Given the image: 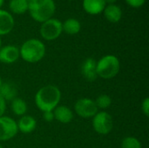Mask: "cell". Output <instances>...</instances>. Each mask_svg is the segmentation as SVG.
Wrapping results in <instances>:
<instances>
[{"label":"cell","instance_id":"6da1fadb","mask_svg":"<svg viewBox=\"0 0 149 148\" xmlns=\"http://www.w3.org/2000/svg\"><path fill=\"white\" fill-rule=\"evenodd\" d=\"M61 92L54 85L41 87L35 95V104L41 112L53 111L59 104Z\"/></svg>","mask_w":149,"mask_h":148},{"label":"cell","instance_id":"7a4b0ae2","mask_svg":"<svg viewBox=\"0 0 149 148\" xmlns=\"http://www.w3.org/2000/svg\"><path fill=\"white\" fill-rule=\"evenodd\" d=\"M56 10L54 0H29L28 11L33 20L38 23L52 18Z\"/></svg>","mask_w":149,"mask_h":148},{"label":"cell","instance_id":"3957f363","mask_svg":"<svg viewBox=\"0 0 149 148\" xmlns=\"http://www.w3.org/2000/svg\"><path fill=\"white\" fill-rule=\"evenodd\" d=\"M19 53L20 57L25 62L34 64L44 58L45 55V45L37 38H31L21 45Z\"/></svg>","mask_w":149,"mask_h":148},{"label":"cell","instance_id":"277c9868","mask_svg":"<svg viewBox=\"0 0 149 148\" xmlns=\"http://www.w3.org/2000/svg\"><path fill=\"white\" fill-rule=\"evenodd\" d=\"M120 63L119 58L114 55H106L97 62L98 77L103 79H111L120 72Z\"/></svg>","mask_w":149,"mask_h":148},{"label":"cell","instance_id":"5b68a950","mask_svg":"<svg viewBox=\"0 0 149 148\" xmlns=\"http://www.w3.org/2000/svg\"><path fill=\"white\" fill-rule=\"evenodd\" d=\"M40 35L47 41H52L57 39L63 32L62 22L57 18H50L41 24L40 26Z\"/></svg>","mask_w":149,"mask_h":148},{"label":"cell","instance_id":"8992f818","mask_svg":"<svg viewBox=\"0 0 149 148\" xmlns=\"http://www.w3.org/2000/svg\"><path fill=\"white\" fill-rule=\"evenodd\" d=\"M93 127L94 131L100 135L110 133L113 127V117L107 112H98L93 118Z\"/></svg>","mask_w":149,"mask_h":148},{"label":"cell","instance_id":"52a82bcc","mask_svg":"<svg viewBox=\"0 0 149 148\" xmlns=\"http://www.w3.org/2000/svg\"><path fill=\"white\" fill-rule=\"evenodd\" d=\"M74 111L79 117L89 119L93 118L99 112V109L93 99L82 98L78 99L74 104Z\"/></svg>","mask_w":149,"mask_h":148},{"label":"cell","instance_id":"ba28073f","mask_svg":"<svg viewBox=\"0 0 149 148\" xmlns=\"http://www.w3.org/2000/svg\"><path fill=\"white\" fill-rule=\"evenodd\" d=\"M18 132L17 122L7 116L0 117V141L13 139Z\"/></svg>","mask_w":149,"mask_h":148},{"label":"cell","instance_id":"9c48e42d","mask_svg":"<svg viewBox=\"0 0 149 148\" xmlns=\"http://www.w3.org/2000/svg\"><path fill=\"white\" fill-rule=\"evenodd\" d=\"M20 58L19 49L11 44L4 45L0 48V62L10 65L15 63Z\"/></svg>","mask_w":149,"mask_h":148},{"label":"cell","instance_id":"30bf717a","mask_svg":"<svg viewBox=\"0 0 149 148\" xmlns=\"http://www.w3.org/2000/svg\"><path fill=\"white\" fill-rule=\"evenodd\" d=\"M81 73L88 81H94L98 78L97 61L93 58H87L81 65Z\"/></svg>","mask_w":149,"mask_h":148},{"label":"cell","instance_id":"8fae6325","mask_svg":"<svg viewBox=\"0 0 149 148\" xmlns=\"http://www.w3.org/2000/svg\"><path fill=\"white\" fill-rule=\"evenodd\" d=\"M15 24L14 17L12 15L5 10L0 9V36H4L9 34Z\"/></svg>","mask_w":149,"mask_h":148},{"label":"cell","instance_id":"7c38bea8","mask_svg":"<svg viewBox=\"0 0 149 148\" xmlns=\"http://www.w3.org/2000/svg\"><path fill=\"white\" fill-rule=\"evenodd\" d=\"M107 3L105 0H83L84 10L90 15H99L103 12Z\"/></svg>","mask_w":149,"mask_h":148},{"label":"cell","instance_id":"4fadbf2b","mask_svg":"<svg viewBox=\"0 0 149 148\" xmlns=\"http://www.w3.org/2000/svg\"><path fill=\"white\" fill-rule=\"evenodd\" d=\"M107 21L110 23H118L120 21L122 17V10L121 8L113 3V4H107L103 12H102Z\"/></svg>","mask_w":149,"mask_h":148},{"label":"cell","instance_id":"5bb4252c","mask_svg":"<svg viewBox=\"0 0 149 148\" xmlns=\"http://www.w3.org/2000/svg\"><path fill=\"white\" fill-rule=\"evenodd\" d=\"M53 114L54 120L63 124L70 123L73 119L72 111L65 106H58L53 110Z\"/></svg>","mask_w":149,"mask_h":148},{"label":"cell","instance_id":"9a60e30c","mask_svg":"<svg viewBox=\"0 0 149 148\" xmlns=\"http://www.w3.org/2000/svg\"><path fill=\"white\" fill-rule=\"evenodd\" d=\"M17 125L18 131H20L23 133L28 134L32 133L36 129L37 121L33 117L30 115H24L19 119Z\"/></svg>","mask_w":149,"mask_h":148},{"label":"cell","instance_id":"2e32d148","mask_svg":"<svg viewBox=\"0 0 149 148\" xmlns=\"http://www.w3.org/2000/svg\"><path fill=\"white\" fill-rule=\"evenodd\" d=\"M0 96L4 101H12L17 98V88L12 82H3L0 85Z\"/></svg>","mask_w":149,"mask_h":148},{"label":"cell","instance_id":"e0dca14e","mask_svg":"<svg viewBox=\"0 0 149 148\" xmlns=\"http://www.w3.org/2000/svg\"><path fill=\"white\" fill-rule=\"evenodd\" d=\"M62 29L68 35H76L80 31L81 24L78 19L70 17L62 23Z\"/></svg>","mask_w":149,"mask_h":148},{"label":"cell","instance_id":"ac0fdd59","mask_svg":"<svg viewBox=\"0 0 149 148\" xmlns=\"http://www.w3.org/2000/svg\"><path fill=\"white\" fill-rule=\"evenodd\" d=\"M10 10L17 15H21L28 11L29 1L28 0H10L9 3Z\"/></svg>","mask_w":149,"mask_h":148},{"label":"cell","instance_id":"d6986e66","mask_svg":"<svg viewBox=\"0 0 149 148\" xmlns=\"http://www.w3.org/2000/svg\"><path fill=\"white\" fill-rule=\"evenodd\" d=\"M11 110L17 116H24L27 112V104L20 98H16L11 101Z\"/></svg>","mask_w":149,"mask_h":148},{"label":"cell","instance_id":"ffe728a7","mask_svg":"<svg viewBox=\"0 0 149 148\" xmlns=\"http://www.w3.org/2000/svg\"><path fill=\"white\" fill-rule=\"evenodd\" d=\"M98 109H107L110 107L112 104V99L107 94H101L97 97L96 100L94 101Z\"/></svg>","mask_w":149,"mask_h":148},{"label":"cell","instance_id":"44dd1931","mask_svg":"<svg viewBox=\"0 0 149 148\" xmlns=\"http://www.w3.org/2000/svg\"><path fill=\"white\" fill-rule=\"evenodd\" d=\"M121 148H141V144L135 137H126L121 141Z\"/></svg>","mask_w":149,"mask_h":148},{"label":"cell","instance_id":"7402d4cb","mask_svg":"<svg viewBox=\"0 0 149 148\" xmlns=\"http://www.w3.org/2000/svg\"><path fill=\"white\" fill-rule=\"evenodd\" d=\"M125 2L130 7H133V8H141V7H142L145 4L146 0H125Z\"/></svg>","mask_w":149,"mask_h":148},{"label":"cell","instance_id":"603a6c76","mask_svg":"<svg viewBox=\"0 0 149 148\" xmlns=\"http://www.w3.org/2000/svg\"><path fill=\"white\" fill-rule=\"evenodd\" d=\"M141 111L145 114V116H149V99L147 97L141 103Z\"/></svg>","mask_w":149,"mask_h":148},{"label":"cell","instance_id":"cb8c5ba5","mask_svg":"<svg viewBox=\"0 0 149 148\" xmlns=\"http://www.w3.org/2000/svg\"><path fill=\"white\" fill-rule=\"evenodd\" d=\"M43 119L46 122H52L54 120V114L53 111H48V112H44L43 113Z\"/></svg>","mask_w":149,"mask_h":148},{"label":"cell","instance_id":"d4e9b609","mask_svg":"<svg viewBox=\"0 0 149 148\" xmlns=\"http://www.w3.org/2000/svg\"><path fill=\"white\" fill-rule=\"evenodd\" d=\"M5 110H6V102L0 96V117L3 116V113H5Z\"/></svg>","mask_w":149,"mask_h":148},{"label":"cell","instance_id":"484cf974","mask_svg":"<svg viewBox=\"0 0 149 148\" xmlns=\"http://www.w3.org/2000/svg\"><path fill=\"white\" fill-rule=\"evenodd\" d=\"M116 1L117 0H105V2H106L107 4H113V3H116Z\"/></svg>","mask_w":149,"mask_h":148},{"label":"cell","instance_id":"4316f807","mask_svg":"<svg viewBox=\"0 0 149 148\" xmlns=\"http://www.w3.org/2000/svg\"><path fill=\"white\" fill-rule=\"evenodd\" d=\"M3 3H4V0H0V9H1V7L3 6Z\"/></svg>","mask_w":149,"mask_h":148},{"label":"cell","instance_id":"83f0119b","mask_svg":"<svg viewBox=\"0 0 149 148\" xmlns=\"http://www.w3.org/2000/svg\"><path fill=\"white\" fill-rule=\"evenodd\" d=\"M2 83H3V82H2V79H1V77H0V85H2Z\"/></svg>","mask_w":149,"mask_h":148},{"label":"cell","instance_id":"f1b7e54d","mask_svg":"<svg viewBox=\"0 0 149 148\" xmlns=\"http://www.w3.org/2000/svg\"><path fill=\"white\" fill-rule=\"evenodd\" d=\"M2 47V41H1V38H0V48Z\"/></svg>","mask_w":149,"mask_h":148},{"label":"cell","instance_id":"f546056e","mask_svg":"<svg viewBox=\"0 0 149 148\" xmlns=\"http://www.w3.org/2000/svg\"><path fill=\"white\" fill-rule=\"evenodd\" d=\"M0 148H3L2 147V146H1V144H0Z\"/></svg>","mask_w":149,"mask_h":148},{"label":"cell","instance_id":"4dcf8cb0","mask_svg":"<svg viewBox=\"0 0 149 148\" xmlns=\"http://www.w3.org/2000/svg\"><path fill=\"white\" fill-rule=\"evenodd\" d=\"M69 1H74V0H69Z\"/></svg>","mask_w":149,"mask_h":148}]
</instances>
